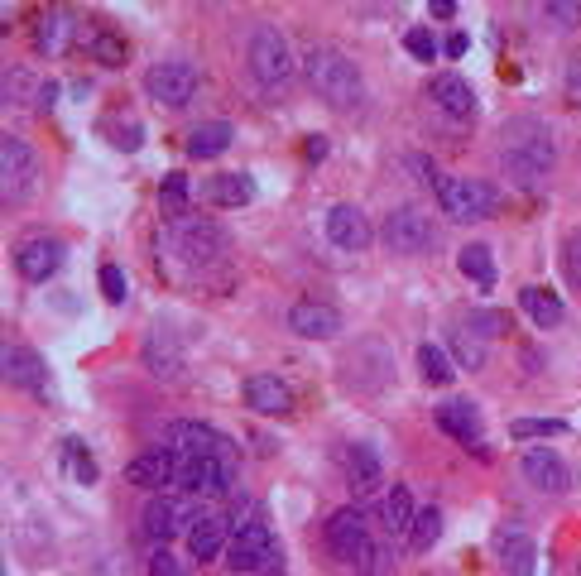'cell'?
<instances>
[{
  "label": "cell",
  "mask_w": 581,
  "mask_h": 576,
  "mask_svg": "<svg viewBox=\"0 0 581 576\" xmlns=\"http://www.w3.org/2000/svg\"><path fill=\"white\" fill-rule=\"evenodd\" d=\"M500 168L509 173L514 188H543L548 173L557 168V140L538 116H514L505 120V140H500Z\"/></svg>",
  "instance_id": "cell-1"
},
{
  "label": "cell",
  "mask_w": 581,
  "mask_h": 576,
  "mask_svg": "<svg viewBox=\"0 0 581 576\" xmlns=\"http://www.w3.org/2000/svg\"><path fill=\"white\" fill-rule=\"evenodd\" d=\"M322 538H327V548L337 557L341 567H351V572L361 576H385L389 572V552L375 543V533H370V519H365L361 504H346L337 509L327 528H322Z\"/></svg>",
  "instance_id": "cell-2"
},
{
  "label": "cell",
  "mask_w": 581,
  "mask_h": 576,
  "mask_svg": "<svg viewBox=\"0 0 581 576\" xmlns=\"http://www.w3.org/2000/svg\"><path fill=\"white\" fill-rule=\"evenodd\" d=\"M303 72H308V87L322 96V106L332 111H356L365 101V77L361 68L332 44H317L303 53Z\"/></svg>",
  "instance_id": "cell-3"
},
{
  "label": "cell",
  "mask_w": 581,
  "mask_h": 576,
  "mask_svg": "<svg viewBox=\"0 0 581 576\" xmlns=\"http://www.w3.org/2000/svg\"><path fill=\"white\" fill-rule=\"evenodd\" d=\"M159 245H164L178 264H193V269H202V264H217L221 255H226L231 236L221 231V221H212V216L183 212V216H169V226H164Z\"/></svg>",
  "instance_id": "cell-4"
},
{
  "label": "cell",
  "mask_w": 581,
  "mask_h": 576,
  "mask_svg": "<svg viewBox=\"0 0 581 576\" xmlns=\"http://www.w3.org/2000/svg\"><path fill=\"white\" fill-rule=\"evenodd\" d=\"M245 63H250V77L260 82V92H269V96L289 92V82H293V48H289V39H284L274 24H255V29H250Z\"/></svg>",
  "instance_id": "cell-5"
},
{
  "label": "cell",
  "mask_w": 581,
  "mask_h": 576,
  "mask_svg": "<svg viewBox=\"0 0 581 576\" xmlns=\"http://www.w3.org/2000/svg\"><path fill=\"white\" fill-rule=\"evenodd\" d=\"M433 197L437 207L447 212V221H485L500 207V192L490 188L485 178H452V173H442L433 183Z\"/></svg>",
  "instance_id": "cell-6"
},
{
  "label": "cell",
  "mask_w": 581,
  "mask_h": 576,
  "mask_svg": "<svg viewBox=\"0 0 581 576\" xmlns=\"http://www.w3.org/2000/svg\"><path fill=\"white\" fill-rule=\"evenodd\" d=\"M226 567L236 576H260L269 572L274 562H279V538L269 533V524H260V519H245V524H236V533H231V548H226V557H221Z\"/></svg>",
  "instance_id": "cell-7"
},
{
  "label": "cell",
  "mask_w": 581,
  "mask_h": 576,
  "mask_svg": "<svg viewBox=\"0 0 581 576\" xmlns=\"http://www.w3.org/2000/svg\"><path fill=\"white\" fill-rule=\"evenodd\" d=\"M197 87H202V72L188 58H164V63H154L145 72V96L164 111H183L197 96Z\"/></svg>",
  "instance_id": "cell-8"
},
{
  "label": "cell",
  "mask_w": 581,
  "mask_h": 576,
  "mask_svg": "<svg viewBox=\"0 0 581 576\" xmlns=\"http://www.w3.org/2000/svg\"><path fill=\"white\" fill-rule=\"evenodd\" d=\"M380 236L394 255H433L442 231H437V221L423 207H394L385 216V226H380Z\"/></svg>",
  "instance_id": "cell-9"
},
{
  "label": "cell",
  "mask_w": 581,
  "mask_h": 576,
  "mask_svg": "<svg viewBox=\"0 0 581 576\" xmlns=\"http://www.w3.org/2000/svg\"><path fill=\"white\" fill-rule=\"evenodd\" d=\"M39 183V159L20 135H0V197L5 207H20L29 202V192Z\"/></svg>",
  "instance_id": "cell-10"
},
{
  "label": "cell",
  "mask_w": 581,
  "mask_h": 576,
  "mask_svg": "<svg viewBox=\"0 0 581 576\" xmlns=\"http://www.w3.org/2000/svg\"><path fill=\"white\" fill-rule=\"evenodd\" d=\"M193 524H197L193 504L183 500V495H164V490H159V495L145 504V514H140V533H145L154 548H169L178 533L188 538V528Z\"/></svg>",
  "instance_id": "cell-11"
},
{
  "label": "cell",
  "mask_w": 581,
  "mask_h": 576,
  "mask_svg": "<svg viewBox=\"0 0 581 576\" xmlns=\"http://www.w3.org/2000/svg\"><path fill=\"white\" fill-rule=\"evenodd\" d=\"M169 447L173 452H188V456H231V461H241L236 442H231L226 432L207 428V423H193V418L169 423Z\"/></svg>",
  "instance_id": "cell-12"
},
{
  "label": "cell",
  "mask_w": 581,
  "mask_h": 576,
  "mask_svg": "<svg viewBox=\"0 0 581 576\" xmlns=\"http://www.w3.org/2000/svg\"><path fill=\"white\" fill-rule=\"evenodd\" d=\"M15 269L25 274L29 284H49L53 274L63 269V240L53 236H29L15 245Z\"/></svg>",
  "instance_id": "cell-13"
},
{
  "label": "cell",
  "mask_w": 581,
  "mask_h": 576,
  "mask_svg": "<svg viewBox=\"0 0 581 576\" xmlns=\"http://www.w3.org/2000/svg\"><path fill=\"white\" fill-rule=\"evenodd\" d=\"M327 240H332L337 250H346V255H361V250H370L375 231H370V221H365L361 207L337 202V207H327Z\"/></svg>",
  "instance_id": "cell-14"
},
{
  "label": "cell",
  "mask_w": 581,
  "mask_h": 576,
  "mask_svg": "<svg viewBox=\"0 0 581 576\" xmlns=\"http://www.w3.org/2000/svg\"><path fill=\"white\" fill-rule=\"evenodd\" d=\"M0 375H5V384H15V389H29V394L49 399V370H44L39 351H29V346H5L0 351Z\"/></svg>",
  "instance_id": "cell-15"
},
{
  "label": "cell",
  "mask_w": 581,
  "mask_h": 576,
  "mask_svg": "<svg viewBox=\"0 0 581 576\" xmlns=\"http://www.w3.org/2000/svg\"><path fill=\"white\" fill-rule=\"evenodd\" d=\"M231 533H236V524H231L226 514H217V509H207V514H197V524L188 528V552H193L197 562H217V557H226V548H231Z\"/></svg>",
  "instance_id": "cell-16"
},
{
  "label": "cell",
  "mask_w": 581,
  "mask_h": 576,
  "mask_svg": "<svg viewBox=\"0 0 581 576\" xmlns=\"http://www.w3.org/2000/svg\"><path fill=\"white\" fill-rule=\"evenodd\" d=\"M125 480L140 490H169V485H178V452L173 447L140 452L135 461H125Z\"/></svg>",
  "instance_id": "cell-17"
},
{
  "label": "cell",
  "mask_w": 581,
  "mask_h": 576,
  "mask_svg": "<svg viewBox=\"0 0 581 576\" xmlns=\"http://www.w3.org/2000/svg\"><path fill=\"white\" fill-rule=\"evenodd\" d=\"M289 327L303 341H332L341 332V312L332 303H317V298H298L289 308Z\"/></svg>",
  "instance_id": "cell-18"
},
{
  "label": "cell",
  "mask_w": 581,
  "mask_h": 576,
  "mask_svg": "<svg viewBox=\"0 0 581 576\" xmlns=\"http://www.w3.org/2000/svg\"><path fill=\"white\" fill-rule=\"evenodd\" d=\"M524 480H529L538 495H567L572 471H567V461L553 447H533V452H524Z\"/></svg>",
  "instance_id": "cell-19"
},
{
  "label": "cell",
  "mask_w": 581,
  "mask_h": 576,
  "mask_svg": "<svg viewBox=\"0 0 581 576\" xmlns=\"http://www.w3.org/2000/svg\"><path fill=\"white\" fill-rule=\"evenodd\" d=\"M428 96H433L437 111H447L452 120L476 116V87H471L461 72H437L433 82H428Z\"/></svg>",
  "instance_id": "cell-20"
},
{
  "label": "cell",
  "mask_w": 581,
  "mask_h": 576,
  "mask_svg": "<svg viewBox=\"0 0 581 576\" xmlns=\"http://www.w3.org/2000/svg\"><path fill=\"white\" fill-rule=\"evenodd\" d=\"M73 34H77V20H73V10H63V5H53V10H44V15L34 20V48H39L44 58L68 53Z\"/></svg>",
  "instance_id": "cell-21"
},
{
  "label": "cell",
  "mask_w": 581,
  "mask_h": 576,
  "mask_svg": "<svg viewBox=\"0 0 581 576\" xmlns=\"http://www.w3.org/2000/svg\"><path fill=\"white\" fill-rule=\"evenodd\" d=\"M495 543H500V567L509 576H533V567H538V543H533L529 528L509 524V528H500Z\"/></svg>",
  "instance_id": "cell-22"
},
{
  "label": "cell",
  "mask_w": 581,
  "mask_h": 576,
  "mask_svg": "<svg viewBox=\"0 0 581 576\" xmlns=\"http://www.w3.org/2000/svg\"><path fill=\"white\" fill-rule=\"evenodd\" d=\"M380 480H385V461L375 452V442H356L346 452V485H351V495H370Z\"/></svg>",
  "instance_id": "cell-23"
},
{
  "label": "cell",
  "mask_w": 581,
  "mask_h": 576,
  "mask_svg": "<svg viewBox=\"0 0 581 576\" xmlns=\"http://www.w3.org/2000/svg\"><path fill=\"white\" fill-rule=\"evenodd\" d=\"M245 404L255 408V413H289L293 408V389L279 375H250L245 380Z\"/></svg>",
  "instance_id": "cell-24"
},
{
  "label": "cell",
  "mask_w": 581,
  "mask_h": 576,
  "mask_svg": "<svg viewBox=\"0 0 581 576\" xmlns=\"http://www.w3.org/2000/svg\"><path fill=\"white\" fill-rule=\"evenodd\" d=\"M437 428L452 432L466 447H476L481 442V413L471 399H447V404H437Z\"/></svg>",
  "instance_id": "cell-25"
},
{
  "label": "cell",
  "mask_w": 581,
  "mask_h": 576,
  "mask_svg": "<svg viewBox=\"0 0 581 576\" xmlns=\"http://www.w3.org/2000/svg\"><path fill=\"white\" fill-rule=\"evenodd\" d=\"M236 140V125L231 120H202L193 135H188V159H221Z\"/></svg>",
  "instance_id": "cell-26"
},
{
  "label": "cell",
  "mask_w": 581,
  "mask_h": 576,
  "mask_svg": "<svg viewBox=\"0 0 581 576\" xmlns=\"http://www.w3.org/2000/svg\"><path fill=\"white\" fill-rule=\"evenodd\" d=\"M202 197H207L212 207H245V202L255 197V178H250V173H217V178H207Z\"/></svg>",
  "instance_id": "cell-27"
},
{
  "label": "cell",
  "mask_w": 581,
  "mask_h": 576,
  "mask_svg": "<svg viewBox=\"0 0 581 576\" xmlns=\"http://www.w3.org/2000/svg\"><path fill=\"white\" fill-rule=\"evenodd\" d=\"M519 308L533 317V327H562V317H567L562 298H557V293H548L543 284L519 288Z\"/></svg>",
  "instance_id": "cell-28"
},
{
  "label": "cell",
  "mask_w": 581,
  "mask_h": 576,
  "mask_svg": "<svg viewBox=\"0 0 581 576\" xmlns=\"http://www.w3.org/2000/svg\"><path fill=\"white\" fill-rule=\"evenodd\" d=\"M457 269L476 288H481V293H490V288H495V260H490V245H481V240L461 245V250H457Z\"/></svg>",
  "instance_id": "cell-29"
},
{
  "label": "cell",
  "mask_w": 581,
  "mask_h": 576,
  "mask_svg": "<svg viewBox=\"0 0 581 576\" xmlns=\"http://www.w3.org/2000/svg\"><path fill=\"white\" fill-rule=\"evenodd\" d=\"M447 346H452V360H457L461 370H485V360H490L485 336L466 332V327H452V332H447Z\"/></svg>",
  "instance_id": "cell-30"
},
{
  "label": "cell",
  "mask_w": 581,
  "mask_h": 576,
  "mask_svg": "<svg viewBox=\"0 0 581 576\" xmlns=\"http://www.w3.org/2000/svg\"><path fill=\"white\" fill-rule=\"evenodd\" d=\"M413 495H409V485H394L385 495V528L394 533V538H404L409 543V528H413Z\"/></svg>",
  "instance_id": "cell-31"
},
{
  "label": "cell",
  "mask_w": 581,
  "mask_h": 576,
  "mask_svg": "<svg viewBox=\"0 0 581 576\" xmlns=\"http://www.w3.org/2000/svg\"><path fill=\"white\" fill-rule=\"evenodd\" d=\"M538 20L548 34H572L581 24V0H538Z\"/></svg>",
  "instance_id": "cell-32"
},
{
  "label": "cell",
  "mask_w": 581,
  "mask_h": 576,
  "mask_svg": "<svg viewBox=\"0 0 581 576\" xmlns=\"http://www.w3.org/2000/svg\"><path fill=\"white\" fill-rule=\"evenodd\" d=\"M87 53L97 58L101 68H121L125 58H130V48H125V39L116 29H92V34H87Z\"/></svg>",
  "instance_id": "cell-33"
},
{
  "label": "cell",
  "mask_w": 581,
  "mask_h": 576,
  "mask_svg": "<svg viewBox=\"0 0 581 576\" xmlns=\"http://www.w3.org/2000/svg\"><path fill=\"white\" fill-rule=\"evenodd\" d=\"M437 538H442V509H437V504H428V509H418V514H413L409 548L413 552H433Z\"/></svg>",
  "instance_id": "cell-34"
},
{
  "label": "cell",
  "mask_w": 581,
  "mask_h": 576,
  "mask_svg": "<svg viewBox=\"0 0 581 576\" xmlns=\"http://www.w3.org/2000/svg\"><path fill=\"white\" fill-rule=\"evenodd\" d=\"M418 370H423V380H428V384H452V375H457V360L447 356L442 346L423 341V346H418Z\"/></svg>",
  "instance_id": "cell-35"
},
{
  "label": "cell",
  "mask_w": 581,
  "mask_h": 576,
  "mask_svg": "<svg viewBox=\"0 0 581 576\" xmlns=\"http://www.w3.org/2000/svg\"><path fill=\"white\" fill-rule=\"evenodd\" d=\"M63 466H68V476H73L77 485H92V480H97V461L82 452V442H77V437L63 442Z\"/></svg>",
  "instance_id": "cell-36"
},
{
  "label": "cell",
  "mask_w": 581,
  "mask_h": 576,
  "mask_svg": "<svg viewBox=\"0 0 581 576\" xmlns=\"http://www.w3.org/2000/svg\"><path fill=\"white\" fill-rule=\"evenodd\" d=\"M145 360H149V370H154V375H178V365H183V360H178V351H173V346H164V332H154L145 341Z\"/></svg>",
  "instance_id": "cell-37"
},
{
  "label": "cell",
  "mask_w": 581,
  "mask_h": 576,
  "mask_svg": "<svg viewBox=\"0 0 581 576\" xmlns=\"http://www.w3.org/2000/svg\"><path fill=\"white\" fill-rule=\"evenodd\" d=\"M562 432H567L562 418H514V423H509V437H514V442H529V437H562Z\"/></svg>",
  "instance_id": "cell-38"
},
{
  "label": "cell",
  "mask_w": 581,
  "mask_h": 576,
  "mask_svg": "<svg viewBox=\"0 0 581 576\" xmlns=\"http://www.w3.org/2000/svg\"><path fill=\"white\" fill-rule=\"evenodd\" d=\"M159 207H164L169 216H183V212H188V173H164Z\"/></svg>",
  "instance_id": "cell-39"
},
{
  "label": "cell",
  "mask_w": 581,
  "mask_h": 576,
  "mask_svg": "<svg viewBox=\"0 0 581 576\" xmlns=\"http://www.w3.org/2000/svg\"><path fill=\"white\" fill-rule=\"evenodd\" d=\"M106 130H111V144L125 149V154H135L145 144V125L140 120H106Z\"/></svg>",
  "instance_id": "cell-40"
},
{
  "label": "cell",
  "mask_w": 581,
  "mask_h": 576,
  "mask_svg": "<svg viewBox=\"0 0 581 576\" xmlns=\"http://www.w3.org/2000/svg\"><path fill=\"white\" fill-rule=\"evenodd\" d=\"M29 92L39 96V87H34V77H29L25 68L5 72V106H20V101H29Z\"/></svg>",
  "instance_id": "cell-41"
},
{
  "label": "cell",
  "mask_w": 581,
  "mask_h": 576,
  "mask_svg": "<svg viewBox=\"0 0 581 576\" xmlns=\"http://www.w3.org/2000/svg\"><path fill=\"white\" fill-rule=\"evenodd\" d=\"M562 274H567V284L581 288V231L562 240Z\"/></svg>",
  "instance_id": "cell-42"
},
{
  "label": "cell",
  "mask_w": 581,
  "mask_h": 576,
  "mask_svg": "<svg viewBox=\"0 0 581 576\" xmlns=\"http://www.w3.org/2000/svg\"><path fill=\"white\" fill-rule=\"evenodd\" d=\"M404 48H409L413 58H418V63H433V58H437V39H433V29H423V24H418V29H409V34H404Z\"/></svg>",
  "instance_id": "cell-43"
},
{
  "label": "cell",
  "mask_w": 581,
  "mask_h": 576,
  "mask_svg": "<svg viewBox=\"0 0 581 576\" xmlns=\"http://www.w3.org/2000/svg\"><path fill=\"white\" fill-rule=\"evenodd\" d=\"M101 293H106V303H125L130 284H125V269H121V264H101Z\"/></svg>",
  "instance_id": "cell-44"
},
{
  "label": "cell",
  "mask_w": 581,
  "mask_h": 576,
  "mask_svg": "<svg viewBox=\"0 0 581 576\" xmlns=\"http://www.w3.org/2000/svg\"><path fill=\"white\" fill-rule=\"evenodd\" d=\"M562 92L572 106H581V53L577 58H567V72H562Z\"/></svg>",
  "instance_id": "cell-45"
},
{
  "label": "cell",
  "mask_w": 581,
  "mask_h": 576,
  "mask_svg": "<svg viewBox=\"0 0 581 576\" xmlns=\"http://www.w3.org/2000/svg\"><path fill=\"white\" fill-rule=\"evenodd\" d=\"M149 576H188V572L178 567V557H169V548H159L149 557Z\"/></svg>",
  "instance_id": "cell-46"
},
{
  "label": "cell",
  "mask_w": 581,
  "mask_h": 576,
  "mask_svg": "<svg viewBox=\"0 0 581 576\" xmlns=\"http://www.w3.org/2000/svg\"><path fill=\"white\" fill-rule=\"evenodd\" d=\"M471 332L495 336V332H500V317H495V312H476V317H471Z\"/></svg>",
  "instance_id": "cell-47"
},
{
  "label": "cell",
  "mask_w": 581,
  "mask_h": 576,
  "mask_svg": "<svg viewBox=\"0 0 581 576\" xmlns=\"http://www.w3.org/2000/svg\"><path fill=\"white\" fill-rule=\"evenodd\" d=\"M466 48H471V39H466V34H447V44H442V53H447V58H461Z\"/></svg>",
  "instance_id": "cell-48"
},
{
  "label": "cell",
  "mask_w": 581,
  "mask_h": 576,
  "mask_svg": "<svg viewBox=\"0 0 581 576\" xmlns=\"http://www.w3.org/2000/svg\"><path fill=\"white\" fill-rule=\"evenodd\" d=\"M303 154H308L313 164H322V159H327V140H322V135H313V140L303 144Z\"/></svg>",
  "instance_id": "cell-49"
},
{
  "label": "cell",
  "mask_w": 581,
  "mask_h": 576,
  "mask_svg": "<svg viewBox=\"0 0 581 576\" xmlns=\"http://www.w3.org/2000/svg\"><path fill=\"white\" fill-rule=\"evenodd\" d=\"M428 10H433L437 20H452L457 15V0H428Z\"/></svg>",
  "instance_id": "cell-50"
},
{
  "label": "cell",
  "mask_w": 581,
  "mask_h": 576,
  "mask_svg": "<svg viewBox=\"0 0 581 576\" xmlns=\"http://www.w3.org/2000/svg\"><path fill=\"white\" fill-rule=\"evenodd\" d=\"M53 101H58V82H44V87H39V106L49 111Z\"/></svg>",
  "instance_id": "cell-51"
}]
</instances>
